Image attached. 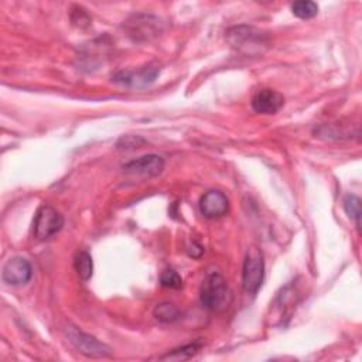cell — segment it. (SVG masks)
Here are the masks:
<instances>
[{
	"mask_svg": "<svg viewBox=\"0 0 362 362\" xmlns=\"http://www.w3.org/2000/svg\"><path fill=\"white\" fill-rule=\"evenodd\" d=\"M199 300L204 308L214 313H222L230 307L233 294L223 276L212 273L208 274L201 284Z\"/></svg>",
	"mask_w": 362,
	"mask_h": 362,
	"instance_id": "cell-1",
	"label": "cell"
},
{
	"mask_svg": "<svg viewBox=\"0 0 362 362\" xmlns=\"http://www.w3.org/2000/svg\"><path fill=\"white\" fill-rule=\"evenodd\" d=\"M228 42L246 55L262 54L269 47L267 37L255 27L236 25L226 31Z\"/></svg>",
	"mask_w": 362,
	"mask_h": 362,
	"instance_id": "cell-2",
	"label": "cell"
},
{
	"mask_svg": "<svg viewBox=\"0 0 362 362\" xmlns=\"http://www.w3.org/2000/svg\"><path fill=\"white\" fill-rule=\"evenodd\" d=\"M64 332H65L68 341L72 344V346L78 352H81L89 358H107L112 355V349L106 344L100 342L95 337L78 329L76 327H74L71 324H68L64 328Z\"/></svg>",
	"mask_w": 362,
	"mask_h": 362,
	"instance_id": "cell-3",
	"label": "cell"
},
{
	"mask_svg": "<svg viewBox=\"0 0 362 362\" xmlns=\"http://www.w3.org/2000/svg\"><path fill=\"white\" fill-rule=\"evenodd\" d=\"M127 35L134 41H148L163 33V21L151 14H133L124 23Z\"/></svg>",
	"mask_w": 362,
	"mask_h": 362,
	"instance_id": "cell-4",
	"label": "cell"
},
{
	"mask_svg": "<svg viewBox=\"0 0 362 362\" xmlns=\"http://www.w3.org/2000/svg\"><path fill=\"white\" fill-rule=\"evenodd\" d=\"M264 277L263 255L257 247H252L243 262L242 269V286L247 294H256L260 288Z\"/></svg>",
	"mask_w": 362,
	"mask_h": 362,
	"instance_id": "cell-5",
	"label": "cell"
},
{
	"mask_svg": "<svg viewBox=\"0 0 362 362\" xmlns=\"http://www.w3.org/2000/svg\"><path fill=\"white\" fill-rule=\"evenodd\" d=\"M64 226L62 215L51 205L38 208L34 218V235L40 240H45L57 235Z\"/></svg>",
	"mask_w": 362,
	"mask_h": 362,
	"instance_id": "cell-6",
	"label": "cell"
},
{
	"mask_svg": "<svg viewBox=\"0 0 362 362\" xmlns=\"http://www.w3.org/2000/svg\"><path fill=\"white\" fill-rule=\"evenodd\" d=\"M160 75L158 65H146L137 71H120L112 75V81L127 88H146Z\"/></svg>",
	"mask_w": 362,
	"mask_h": 362,
	"instance_id": "cell-7",
	"label": "cell"
},
{
	"mask_svg": "<svg viewBox=\"0 0 362 362\" xmlns=\"http://www.w3.org/2000/svg\"><path fill=\"white\" fill-rule=\"evenodd\" d=\"M123 170L129 175L150 178L158 175L164 170V160L157 154L141 156L123 165Z\"/></svg>",
	"mask_w": 362,
	"mask_h": 362,
	"instance_id": "cell-8",
	"label": "cell"
},
{
	"mask_svg": "<svg viewBox=\"0 0 362 362\" xmlns=\"http://www.w3.org/2000/svg\"><path fill=\"white\" fill-rule=\"evenodd\" d=\"M33 276L31 264L24 257H13L7 260L3 267V281L10 286H23L30 281Z\"/></svg>",
	"mask_w": 362,
	"mask_h": 362,
	"instance_id": "cell-9",
	"label": "cell"
},
{
	"mask_svg": "<svg viewBox=\"0 0 362 362\" xmlns=\"http://www.w3.org/2000/svg\"><path fill=\"white\" fill-rule=\"evenodd\" d=\"M229 201L222 191L209 189L199 199L201 214L208 219L221 218L228 212Z\"/></svg>",
	"mask_w": 362,
	"mask_h": 362,
	"instance_id": "cell-10",
	"label": "cell"
},
{
	"mask_svg": "<svg viewBox=\"0 0 362 362\" xmlns=\"http://www.w3.org/2000/svg\"><path fill=\"white\" fill-rule=\"evenodd\" d=\"M284 105V96L273 89H262L252 98V107L256 113L274 115Z\"/></svg>",
	"mask_w": 362,
	"mask_h": 362,
	"instance_id": "cell-11",
	"label": "cell"
},
{
	"mask_svg": "<svg viewBox=\"0 0 362 362\" xmlns=\"http://www.w3.org/2000/svg\"><path fill=\"white\" fill-rule=\"evenodd\" d=\"M74 267H75V272H76V274L79 276L81 280H85V281L89 280V279L92 277V273H93L92 256H90L86 250L79 252V253L75 256Z\"/></svg>",
	"mask_w": 362,
	"mask_h": 362,
	"instance_id": "cell-12",
	"label": "cell"
},
{
	"mask_svg": "<svg viewBox=\"0 0 362 362\" xmlns=\"http://www.w3.org/2000/svg\"><path fill=\"white\" fill-rule=\"evenodd\" d=\"M201 348V341H195L192 344L171 349L170 352H167L165 355L160 356V359H171V361H185L192 358Z\"/></svg>",
	"mask_w": 362,
	"mask_h": 362,
	"instance_id": "cell-13",
	"label": "cell"
},
{
	"mask_svg": "<svg viewBox=\"0 0 362 362\" xmlns=\"http://www.w3.org/2000/svg\"><path fill=\"white\" fill-rule=\"evenodd\" d=\"M153 315L160 322H174L180 318V310L173 303H160L153 310Z\"/></svg>",
	"mask_w": 362,
	"mask_h": 362,
	"instance_id": "cell-14",
	"label": "cell"
},
{
	"mask_svg": "<svg viewBox=\"0 0 362 362\" xmlns=\"http://www.w3.org/2000/svg\"><path fill=\"white\" fill-rule=\"evenodd\" d=\"M291 11L296 17L303 18V20H308L313 18L318 14V4L310 0H301V1H296L291 4Z\"/></svg>",
	"mask_w": 362,
	"mask_h": 362,
	"instance_id": "cell-15",
	"label": "cell"
},
{
	"mask_svg": "<svg viewBox=\"0 0 362 362\" xmlns=\"http://www.w3.org/2000/svg\"><path fill=\"white\" fill-rule=\"evenodd\" d=\"M344 209H345L346 215L355 222V225L359 230V228H361V199L354 194H348L344 198Z\"/></svg>",
	"mask_w": 362,
	"mask_h": 362,
	"instance_id": "cell-16",
	"label": "cell"
},
{
	"mask_svg": "<svg viewBox=\"0 0 362 362\" xmlns=\"http://www.w3.org/2000/svg\"><path fill=\"white\" fill-rule=\"evenodd\" d=\"M160 284L163 287H167V288H181L182 287V279L181 276L173 270V269H168V270H164L160 276Z\"/></svg>",
	"mask_w": 362,
	"mask_h": 362,
	"instance_id": "cell-17",
	"label": "cell"
},
{
	"mask_svg": "<svg viewBox=\"0 0 362 362\" xmlns=\"http://www.w3.org/2000/svg\"><path fill=\"white\" fill-rule=\"evenodd\" d=\"M71 20L75 25L78 27H88L90 24V17L88 16V13L85 10H82L81 7H75L74 13L71 14Z\"/></svg>",
	"mask_w": 362,
	"mask_h": 362,
	"instance_id": "cell-18",
	"label": "cell"
}]
</instances>
